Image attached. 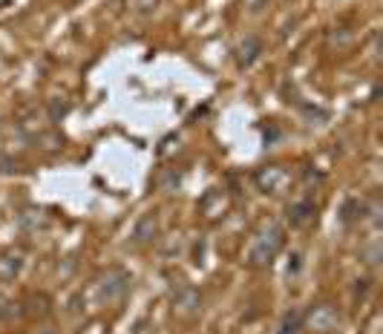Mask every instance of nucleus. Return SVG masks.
Returning a JSON list of instances; mask_svg holds the SVG:
<instances>
[{
	"label": "nucleus",
	"mask_w": 383,
	"mask_h": 334,
	"mask_svg": "<svg viewBox=\"0 0 383 334\" xmlns=\"http://www.w3.org/2000/svg\"><path fill=\"white\" fill-rule=\"evenodd\" d=\"M282 245H285L282 228H277V225L262 228V231L256 233L251 251H248V262H251V266H266V262H271V259L282 251Z\"/></svg>",
	"instance_id": "1"
},
{
	"label": "nucleus",
	"mask_w": 383,
	"mask_h": 334,
	"mask_svg": "<svg viewBox=\"0 0 383 334\" xmlns=\"http://www.w3.org/2000/svg\"><path fill=\"white\" fill-rule=\"evenodd\" d=\"M256 184H259V190H266V194H280V190L289 184V170H285L282 164L262 167L256 173Z\"/></svg>",
	"instance_id": "2"
},
{
	"label": "nucleus",
	"mask_w": 383,
	"mask_h": 334,
	"mask_svg": "<svg viewBox=\"0 0 383 334\" xmlns=\"http://www.w3.org/2000/svg\"><path fill=\"white\" fill-rule=\"evenodd\" d=\"M334 326H338V312H334L331 305H315L311 308V314H308V328L311 331H331Z\"/></svg>",
	"instance_id": "3"
},
{
	"label": "nucleus",
	"mask_w": 383,
	"mask_h": 334,
	"mask_svg": "<svg viewBox=\"0 0 383 334\" xmlns=\"http://www.w3.org/2000/svg\"><path fill=\"white\" fill-rule=\"evenodd\" d=\"M124 291H127V274H124V271H110V274L101 279V297H104L107 303L122 300Z\"/></svg>",
	"instance_id": "4"
},
{
	"label": "nucleus",
	"mask_w": 383,
	"mask_h": 334,
	"mask_svg": "<svg viewBox=\"0 0 383 334\" xmlns=\"http://www.w3.org/2000/svg\"><path fill=\"white\" fill-rule=\"evenodd\" d=\"M156 233H159V219H156V213H145V217H141V219L136 222L130 240H133L136 245H145V242L153 240Z\"/></svg>",
	"instance_id": "5"
},
{
	"label": "nucleus",
	"mask_w": 383,
	"mask_h": 334,
	"mask_svg": "<svg viewBox=\"0 0 383 334\" xmlns=\"http://www.w3.org/2000/svg\"><path fill=\"white\" fill-rule=\"evenodd\" d=\"M23 268V254L17 251H6L0 254V282H12Z\"/></svg>",
	"instance_id": "6"
},
{
	"label": "nucleus",
	"mask_w": 383,
	"mask_h": 334,
	"mask_svg": "<svg viewBox=\"0 0 383 334\" xmlns=\"http://www.w3.org/2000/svg\"><path fill=\"white\" fill-rule=\"evenodd\" d=\"M259 52H262V41L254 38V35H248L243 43H239V50H236V64L239 66H251L259 58Z\"/></svg>",
	"instance_id": "7"
},
{
	"label": "nucleus",
	"mask_w": 383,
	"mask_h": 334,
	"mask_svg": "<svg viewBox=\"0 0 383 334\" xmlns=\"http://www.w3.org/2000/svg\"><path fill=\"white\" fill-rule=\"evenodd\" d=\"M315 213H317L315 202L303 199V202H297V205L289 210V219H291V225H294V228H305V225L315 222Z\"/></svg>",
	"instance_id": "8"
},
{
	"label": "nucleus",
	"mask_w": 383,
	"mask_h": 334,
	"mask_svg": "<svg viewBox=\"0 0 383 334\" xmlns=\"http://www.w3.org/2000/svg\"><path fill=\"white\" fill-rule=\"evenodd\" d=\"M50 312H52V300L46 297L43 291L27 297V314H29V317H46Z\"/></svg>",
	"instance_id": "9"
},
{
	"label": "nucleus",
	"mask_w": 383,
	"mask_h": 334,
	"mask_svg": "<svg viewBox=\"0 0 383 334\" xmlns=\"http://www.w3.org/2000/svg\"><path fill=\"white\" fill-rule=\"evenodd\" d=\"M176 312L179 314H196L199 312V294L194 289H182L176 297Z\"/></svg>",
	"instance_id": "10"
},
{
	"label": "nucleus",
	"mask_w": 383,
	"mask_h": 334,
	"mask_svg": "<svg viewBox=\"0 0 383 334\" xmlns=\"http://www.w3.org/2000/svg\"><path fill=\"white\" fill-rule=\"evenodd\" d=\"M133 3H136V9H138V12H153L159 0H133Z\"/></svg>",
	"instance_id": "11"
},
{
	"label": "nucleus",
	"mask_w": 383,
	"mask_h": 334,
	"mask_svg": "<svg viewBox=\"0 0 383 334\" xmlns=\"http://www.w3.org/2000/svg\"><path fill=\"white\" fill-rule=\"evenodd\" d=\"M6 308H9V303H6V297H0V317L6 314Z\"/></svg>",
	"instance_id": "12"
},
{
	"label": "nucleus",
	"mask_w": 383,
	"mask_h": 334,
	"mask_svg": "<svg viewBox=\"0 0 383 334\" xmlns=\"http://www.w3.org/2000/svg\"><path fill=\"white\" fill-rule=\"evenodd\" d=\"M41 334H58V331H55V328H43Z\"/></svg>",
	"instance_id": "13"
}]
</instances>
